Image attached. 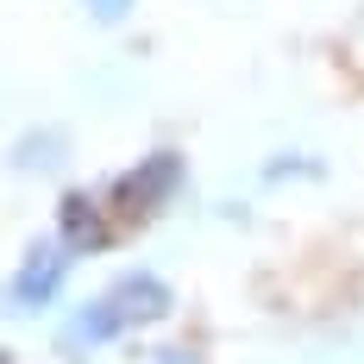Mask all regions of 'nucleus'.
<instances>
[{
	"label": "nucleus",
	"instance_id": "1",
	"mask_svg": "<svg viewBox=\"0 0 364 364\" xmlns=\"http://www.w3.org/2000/svg\"><path fill=\"white\" fill-rule=\"evenodd\" d=\"M176 308V295H170V283L164 277H151V270H132V277H119L101 301H88L82 314L70 321V333H63V352H82V346H107L113 333L126 327H151V321H164Z\"/></svg>",
	"mask_w": 364,
	"mask_h": 364
},
{
	"label": "nucleus",
	"instance_id": "2",
	"mask_svg": "<svg viewBox=\"0 0 364 364\" xmlns=\"http://www.w3.org/2000/svg\"><path fill=\"white\" fill-rule=\"evenodd\" d=\"M176 182H182V157L176 151H157V157H145L139 170H126V176L113 182V201H119V214L151 220L170 195H176Z\"/></svg>",
	"mask_w": 364,
	"mask_h": 364
},
{
	"label": "nucleus",
	"instance_id": "3",
	"mask_svg": "<svg viewBox=\"0 0 364 364\" xmlns=\"http://www.w3.org/2000/svg\"><path fill=\"white\" fill-rule=\"evenodd\" d=\"M63 257H70V245H63V239H38L32 252H26L19 277H13V289H6L19 314H38V308H50V295L63 289V270H70Z\"/></svg>",
	"mask_w": 364,
	"mask_h": 364
},
{
	"label": "nucleus",
	"instance_id": "4",
	"mask_svg": "<svg viewBox=\"0 0 364 364\" xmlns=\"http://www.w3.org/2000/svg\"><path fill=\"white\" fill-rule=\"evenodd\" d=\"M63 245L70 252H101L107 245V220L88 195H63Z\"/></svg>",
	"mask_w": 364,
	"mask_h": 364
},
{
	"label": "nucleus",
	"instance_id": "5",
	"mask_svg": "<svg viewBox=\"0 0 364 364\" xmlns=\"http://www.w3.org/2000/svg\"><path fill=\"white\" fill-rule=\"evenodd\" d=\"M88 13H95V19H126V13H132V0H88Z\"/></svg>",
	"mask_w": 364,
	"mask_h": 364
}]
</instances>
